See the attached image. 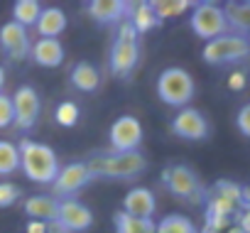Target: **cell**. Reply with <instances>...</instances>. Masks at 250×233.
<instances>
[{
    "instance_id": "6da1fadb",
    "label": "cell",
    "mask_w": 250,
    "mask_h": 233,
    "mask_svg": "<svg viewBox=\"0 0 250 233\" xmlns=\"http://www.w3.org/2000/svg\"><path fill=\"white\" fill-rule=\"evenodd\" d=\"M18 152H20V172L30 179V182H37V184H54L57 174H59V160H57V152L44 145V143H37V140H22L18 145Z\"/></svg>"
},
{
    "instance_id": "7a4b0ae2",
    "label": "cell",
    "mask_w": 250,
    "mask_h": 233,
    "mask_svg": "<svg viewBox=\"0 0 250 233\" xmlns=\"http://www.w3.org/2000/svg\"><path fill=\"white\" fill-rule=\"evenodd\" d=\"M88 169L96 177H103V179H135L140 177L145 169H147V160L143 152H103V155H96L91 157L88 162Z\"/></svg>"
},
{
    "instance_id": "3957f363",
    "label": "cell",
    "mask_w": 250,
    "mask_h": 233,
    "mask_svg": "<svg viewBox=\"0 0 250 233\" xmlns=\"http://www.w3.org/2000/svg\"><path fill=\"white\" fill-rule=\"evenodd\" d=\"M138 62H140L138 32H135V27L128 20H123L120 27H118L115 42L110 47V71H113V76L125 79V76L133 74V69L138 66Z\"/></svg>"
},
{
    "instance_id": "277c9868",
    "label": "cell",
    "mask_w": 250,
    "mask_h": 233,
    "mask_svg": "<svg viewBox=\"0 0 250 233\" xmlns=\"http://www.w3.org/2000/svg\"><path fill=\"white\" fill-rule=\"evenodd\" d=\"M194 79L187 69L182 66H169L157 76V96L162 103L172 108H187L189 101L194 98Z\"/></svg>"
},
{
    "instance_id": "5b68a950",
    "label": "cell",
    "mask_w": 250,
    "mask_h": 233,
    "mask_svg": "<svg viewBox=\"0 0 250 233\" xmlns=\"http://www.w3.org/2000/svg\"><path fill=\"white\" fill-rule=\"evenodd\" d=\"M248 54H250V40L235 32H226L204 44L201 59L211 66H223V64H235Z\"/></svg>"
},
{
    "instance_id": "8992f818",
    "label": "cell",
    "mask_w": 250,
    "mask_h": 233,
    "mask_svg": "<svg viewBox=\"0 0 250 233\" xmlns=\"http://www.w3.org/2000/svg\"><path fill=\"white\" fill-rule=\"evenodd\" d=\"M162 184L169 189L172 196L189 201V204H201L206 199V189L199 182L196 172L187 165H169L162 172Z\"/></svg>"
},
{
    "instance_id": "52a82bcc",
    "label": "cell",
    "mask_w": 250,
    "mask_h": 233,
    "mask_svg": "<svg viewBox=\"0 0 250 233\" xmlns=\"http://www.w3.org/2000/svg\"><path fill=\"white\" fill-rule=\"evenodd\" d=\"M191 30L196 37L211 42L228 32V22L223 15V8L218 3H196L191 8Z\"/></svg>"
},
{
    "instance_id": "ba28073f",
    "label": "cell",
    "mask_w": 250,
    "mask_h": 233,
    "mask_svg": "<svg viewBox=\"0 0 250 233\" xmlns=\"http://www.w3.org/2000/svg\"><path fill=\"white\" fill-rule=\"evenodd\" d=\"M91 182H93V174L86 162H69V165L59 167V174L52 184V189H54L52 196L54 199H74V194H79Z\"/></svg>"
},
{
    "instance_id": "9c48e42d",
    "label": "cell",
    "mask_w": 250,
    "mask_h": 233,
    "mask_svg": "<svg viewBox=\"0 0 250 233\" xmlns=\"http://www.w3.org/2000/svg\"><path fill=\"white\" fill-rule=\"evenodd\" d=\"M52 226L62 233H83L93 226V213L79 199H59L57 221Z\"/></svg>"
},
{
    "instance_id": "30bf717a",
    "label": "cell",
    "mask_w": 250,
    "mask_h": 233,
    "mask_svg": "<svg viewBox=\"0 0 250 233\" xmlns=\"http://www.w3.org/2000/svg\"><path fill=\"white\" fill-rule=\"evenodd\" d=\"M108 138L113 152H135L143 143V126L135 115H120L113 121Z\"/></svg>"
},
{
    "instance_id": "8fae6325",
    "label": "cell",
    "mask_w": 250,
    "mask_h": 233,
    "mask_svg": "<svg viewBox=\"0 0 250 233\" xmlns=\"http://www.w3.org/2000/svg\"><path fill=\"white\" fill-rule=\"evenodd\" d=\"M13 110H15V121L13 126L20 130H30L35 128V123L40 121V110H42V101L37 96V91L32 86H20L13 96Z\"/></svg>"
},
{
    "instance_id": "7c38bea8",
    "label": "cell",
    "mask_w": 250,
    "mask_h": 233,
    "mask_svg": "<svg viewBox=\"0 0 250 233\" xmlns=\"http://www.w3.org/2000/svg\"><path fill=\"white\" fill-rule=\"evenodd\" d=\"M172 133L182 140H204L208 138V121L206 115L196 108H179V113L172 118Z\"/></svg>"
},
{
    "instance_id": "4fadbf2b",
    "label": "cell",
    "mask_w": 250,
    "mask_h": 233,
    "mask_svg": "<svg viewBox=\"0 0 250 233\" xmlns=\"http://www.w3.org/2000/svg\"><path fill=\"white\" fill-rule=\"evenodd\" d=\"M0 47L5 49L10 62H22V59H27L30 47H32L30 32L18 22H5L0 27Z\"/></svg>"
},
{
    "instance_id": "5bb4252c",
    "label": "cell",
    "mask_w": 250,
    "mask_h": 233,
    "mask_svg": "<svg viewBox=\"0 0 250 233\" xmlns=\"http://www.w3.org/2000/svg\"><path fill=\"white\" fill-rule=\"evenodd\" d=\"M155 209H157V201H155V194L147 187H135V189H130L128 194L123 196V211L128 216L152 218Z\"/></svg>"
},
{
    "instance_id": "9a60e30c",
    "label": "cell",
    "mask_w": 250,
    "mask_h": 233,
    "mask_svg": "<svg viewBox=\"0 0 250 233\" xmlns=\"http://www.w3.org/2000/svg\"><path fill=\"white\" fill-rule=\"evenodd\" d=\"M30 57L35 64L40 66H47V69H54L64 62V47L59 40H47V37H40L37 42H32L30 47Z\"/></svg>"
},
{
    "instance_id": "2e32d148",
    "label": "cell",
    "mask_w": 250,
    "mask_h": 233,
    "mask_svg": "<svg viewBox=\"0 0 250 233\" xmlns=\"http://www.w3.org/2000/svg\"><path fill=\"white\" fill-rule=\"evenodd\" d=\"M125 13H128V3H123V0H93V3H88V15L98 25L123 22Z\"/></svg>"
},
{
    "instance_id": "e0dca14e",
    "label": "cell",
    "mask_w": 250,
    "mask_h": 233,
    "mask_svg": "<svg viewBox=\"0 0 250 233\" xmlns=\"http://www.w3.org/2000/svg\"><path fill=\"white\" fill-rule=\"evenodd\" d=\"M57 211H59V199H54L49 194H35V196L25 199V213L30 216V221L54 223Z\"/></svg>"
},
{
    "instance_id": "ac0fdd59",
    "label": "cell",
    "mask_w": 250,
    "mask_h": 233,
    "mask_svg": "<svg viewBox=\"0 0 250 233\" xmlns=\"http://www.w3.org/2000/svg\"><path fill=\"white\" fill-rule=\"evenodd\" d=\"M37 35L47 40H59V35L66 30V15L62 8H42L37 18Z\"/></svg>"
},
{
    "instance_id": "d6986e66",
    "label": "cell",
    "mask_w": 250,
    "mask_h": 233,
    "mask_svg": "<svg viewBox=\"0 0 250 233\" xmlns=\"http://www.w3.org/2000/svg\"><path fill=\"white\" fill-rule=\"evenodd\" d=\"M223 15H226L228 30L250 40V3H226Z\"/></svg>"
},
{
    "instance_id": "ffe728a7",
    "label": "cell",
    "mask_w": 250,
    "mask_h": 233,
    "mask_svg": "<svg viewBox=\"0 0 250 233\" xmlns=\"http://www.w3.org/2000/svg\"><path fill=\"white\" fill-rule=\"evenodd\" d=\"M128 8H130V15H125V20L135 27L138 35H145V32H150L152 27H160V25H162V22L155 18L150 3H135V5H128Z\"/></svg>"
},
{
    "instance_id": "44dd1931",
    "label": "cell",
    "mask_w": 250,
    "mask_h": 233,
    "mask_svg": "<svg viewBox=\"0 0 250 233\" xmlns=\"http://www.w3.org/2000/svg\"><path fill=\"white\" fill-rule=\"evenodd\" d=\"M71 84H74L79 91L91 93V91H96V88L101 86V74H98V69H96L93 64L79 62V64L71 69Z\"/></svg>"
},
{
    "instance_id": "7402d4cb",
    "label": "cell",
    "mask_w": 250,
    "mask_h": 233,
    "mask_svg": "<svg viewBox=\"0 0 250 233\" xmlns=\"http://www.w3.org/2000/svg\"><path fill=\"white\" fill-rule=\"evenodd\" d=\"M150 8H152L155 18H157L160 22H165V20H172V18L184 15V13L191 10L194 5L189 3V0H152Z\"/></svg>"
},
{
    "instance_id": "603a6c76",
    "label": "cell",
    "mask_w": 250,
    "mask_h": 233,
    "mask_svg": "<svg viewBox=\"0 0 250 233\" xmlns=\"http://www.w3.org/2000/svg\"><path fill=\"white\" fill-rule=\"evenodd\" d=\"M115 233H155L152 218H135L125 211L115 213Z\"/></svg>"
},
{
    "instance_id": "cb8c5ba5",
    "label": "cell",
    "mask_w": 250,
    "mask_h": 233,
    "mask_svg": "<svg viewBox=\"0 0 250 233\" xmlns=\"http://www.w3.org/2000/svg\"><path fill=\"white\" fill-rule=\"evenodd\" d=\"M40 13H42V3H37V0H18L13 5V22H18L27 30V27L37 25Z\"/></svg>"
},
{
    "instance_id": "d4e9b609",
    "label": "cell",
    "mask_w": 250,
    "mask_h": 233,
    "mask_svg": "<svg viewBox=\"0 0 250 233\" xmlns=\"http://www.w3.org/2000/svg\"><path fill=\"white\" fill-rule=\"evenodd\" d=\"M155 233H199V228L194 226L191 218L182 213H169L160 223H155Z\"/></svg>"
},
{
    "instance_id": "484cf974",
    "label": "cell",
    "mask_w": 250,
    "mask_h": 233,
    "mask_svg": "<svg viewBox=\"0 0 250 233\" xmlns=\"http://www.w3.org/2000/svg\"><path fill=\"white\" fill-rule=\"evenodd\" d=\"M20 169V152L18 145L10 140H0V177H8Z\"/></svg>"
},
{
    "instance_id": "4316f807",
    "label": "cell",
    "mask_w": 250,
    "mask_h": 233,
    "mask_svg": "<svg viewBox=\"0 0 250 233\" xmlns=\"http://www.w3.org/2000/svg\"><path fill=\"white\" fill-rule=\"evenodd\" d=\"M206 194H213V196H221L226 201H233L240 206V196H243V187L230 182V179H218L211 189H206Z\"/></svg>"
},
{
    "instance_id": "83f0119b",
    "label": "cell",
    "mask_w": 250,
    "mask_h": 233,
    "mask_svg": "<svg viewBox=\"0 0 250 233\" xmlns=\"http://www.w3.org/2000/svg\"><path fill=\"white\" fill-rule=\"evenodd\" d=\"M54 121H57L59 126H64V128L76 126V121H79V106H76L74 101L59 103V106H57V113H54Z\"/></svg>"
},
{
    "instance_id": "f1b7e54d",
    "label": "cell",
    "mask_w": 250,
    "mask_h": 233,
    "mask_svg": "<svg viewBox=\"0 0 250 233\" xmlns=\"http://www.w3.org/2000/svg\"><path fill=\"white\" fill-rule=\"evenodd\" d=\"M22 196V189L13 182H0V209L13 206L18 199Z\"/></svg>"
},
{
    "instance_id": "f546056e",
    "label": "cell",
    "mask_w": 250,
    "mask_h": 233,
    "mask_svg": "<svg viewBox=\"0 0 250 233\" xmlns=\"http://www.w3.org/2000/svg\"><path fill=\"white\" fill-rule=\"evenodd\" d=\"M15 121V110H13V96L0 93V128H8Z\"/></svg>"
},
{
    "instance_id": "4dcf8cb0",
    "label": "cell",
    "mask_w": 250,
    "mask_h": 233,
    "mask_svg": "<svg viewBox=\"0 0 250 233\" xmlns=\"http://www.w3.org/2000/svg\"><path fill=\"white\" fill-rule=\"evenodd\" d=\"M235 126H238V130H240L245 138H250V103H245V106L238 110V115H235Z\"/></svg>"
},
{
    "instance_id": "1f68e13d",
    "label": "cell",
    "mask_w": 250,
    "mask_h": 233,
    "mask_svg": "<svg viewBox=\"0 0 250 233\" xmlns=\"http://www.w3.org/2000/svg\"><path fill=\"white\" fill-rule=\"evenodd\" d=\"M228 88L243 91V88H245V74H243V71H233V74L228 76Z\"/></svg>"
},
{
    "instance_id": "d6a6232c",
    "label": "cell",
    "mask_w": 250,
    "mask_h": 233,
    "mask_svg": "<svg viewBox=\"0 0 250 233\" xmlns=\"http://www.w3.org/2000/svg\"><path fill=\"white\" fill-rule=\"evenodd\" d=\"M235 226L243 228L245 233H250V211H248V209H240V211L235 213Z\"/></svg>"
},
{
    "instance_id": "836d02e7",
    "label": "cell",
    "mask_w": 250,
    "mask_h": 233,
    "mask_svg": "<svg viewBox=\"0 0 250 233\" xmlns=\"http://www.w3.org/2000/svg\"><path fill=\"white\" fill-rule=\"evenodd\" d=\"M25 233H49V223H42V221H30Z\"/></svg>"
},
{
    "instance_id": "e575fe53",
    "label": "cell",
    "mask_w": 250,
    "mask_h": 233,
    "mask_svg": "<svg viewBox=\"0 0 250 233\" xmlns=\"http://www.w3.org/2000/svg\"><path fill=\"white\" fill-rule=\"evenodd\" d=\"M240 209L250 211V187H243V196H240Z\"/></svg>"
},
{
    "instance_id": "d590c367",
    "label": "cell",
    "mask_w": 250,
    "mask_h": 233,
    "mask_svg": "<svg viewBox=\"0 0 250 233\" xmlns=\"http://www.w3.org/2000/svg\"><path fill=\"white\" fill-rule=\"evenodd\" d=\"M3 86H5V69L0 66V93H3Z\"/></svg>"
},
{
    "instance_id": "8d00e7d4",
    "label": "cell",
    "mask_w": 250,
    "mask_h": 233,
    "mask_svg": "<svg viewBox=\"0 0 250 233\" xmlns=\"http://www.w3.org/2000/svg\"><path fill=\"white\" fill-rule=\"evenodd\" d=\"M226 233H245L243 228H238L235 223H230V228H226Z\"/></svg>"
},
{
    "instance_id": "74e56055",
    "label": "cell",
    "mask_w": 250,
    "mask_h": 233,
    "mask_svg": "<svg viewBox=\"0 0 250 233\" xmlns=\"http://www.w3.org/2000/svg\"><path fill=\"white\" fill-rule=\"evenodd\" d=\"M201 233H218V231H213V228H206V226H204V231H201Z\"/></svg>"
},
{
    "instance_id": "f35d334b",
    "label": "cell",
    "mask_w": 250,
    "mask_h": 233,
    "mask_svg": "<svg viewBox=\"0 0 250 233\" xmlns=\"http://www.w3.org/2000/svg\"><path fill=\"white\" fill-rule=\"evenodd\" d=\"M49 233H62V231H57V228H54V226L49 223Z\"/></svg>"
}]
</instances>
